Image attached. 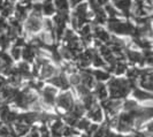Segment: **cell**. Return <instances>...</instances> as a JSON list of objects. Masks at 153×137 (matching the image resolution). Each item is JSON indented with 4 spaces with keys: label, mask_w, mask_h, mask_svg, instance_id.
<instances>
[{
    "label": "cell",
    "mask_w": 153,
    "mask_h": 137,
    "mask_svg": "<svg viewBox=\"0 0 153 137\" xmlns=\"http://www.w3.org/2000/svg\"><path fill=\"white\" fill-rule=\"evenodd\" d=\"M35 48H36V47H33V46L30 45V44L25 46L22 52L23 59L25 61H28V62H32V61H33V58H35V54H36Z\"/></svg>",
    "instance_id": "obj_14"
},
{
    "label": "cell",
    "mask_w": 153,
    "mask_h": 137,
    "mask_svg": "<svg viewBox=\"0 0 153 137\" xmlns=\"http://www.w3.org/2000/svg\"><path fill=\"white\" fill-rule=\"evenodd\" d=\"M14 130L16 131L17 136H24L30 130V126L22 123V122H15L14 123Z\"/></svg>",
    "instance_id": "obj_17"
},
{
    "label": "cell",
    "mask_w": 153,
    "mask_h": 137,
    "mask_svg": "<svg viewBox=\"0 0 153 137\" xmlns=\"http://www.w3.org/2000/svg\"><path fill=\"white\" fill-rule=\"evenodd\" d=\"M116 137H134L132 135H126V136H123V135H116Z\"/></svg>",
    "instance_id": "obj_50"
},
{
    "label": "cell",
    "mask_w": 153,
    "mask_h": 137,
    "mask_svg": "<svg viewBox=\"0 0 153 137\" xmlns=\"http://www.w3.org/2000/svg\"><path fill=\"white\" fill-rule=\"evenodd\" d=\"M40 27H42V23L39 21L38 16L32 14L27 22V29L29 31H38L40 29Z\"/></svg>",
    "instance_id": "obj_10"
},
{
    "label": "cell",
    "mask_w": 153,
    "mask_h": 137,
    "mask_svg": "<svg viewBox=\"0 0 153 137\" xmlns=\"http://www.w3.org/2000/svg\"><path fill=\"white\" fill-rule=\"evenodd\" d=\"M88 116L92 119L94 122H101L102 121V111L98 105H93V106L89 109Z\"/></svg>",
    "instance_id": "obj_8"
},
{
    "label": "cell",
    "mask_w": 153,
    "mask_h": 137,
    "mask_svg": "<svg viewBox=\"0 0 153 137\" xmlns=\"http://www.w3.org/2000/svg\"><path fill=\"white\" fill-rule=\"evenodd\" d=\"M109 86V93L112 99H120L124 98L129 92H130V86L128 83V80L123 78H112L108 83Z\"/></svg>",
    "instance_id": "obj_1"
},
{
    "label": "cell",
    "mask_w": 153,
    "mask_h": 137,
    "mask_svg": "<svg viewBox=\"0 0 153 137\" xmlns=\"http://www.w3.org/2000/svg\"><path fill=\"white\" fill-rule=\"evenodd\" d=\"M90 31H91V28H90V25L89 24H86V25H84L82 29H81V36L82 37H84V36H89V35H91L90 34Z\"/></svg>",
    "instance_id": "obj_39"
},
{
    "label": "cell",
    "mask_w": 153,
    "mask_h": 137,
    "mask_svg": "<svg viewBox=\"0 0 153 137\" xmlns=\"http://www.w3.org/2000/svg\"><path fill=\"white\" fill-rule=\"evenodd\" d=\"M114 5L116 8L122 10L124 16H130L129 9L131 7V0H114Z\"/></svg>",
    "instance_id": "obj_9"
},
{
    "label": "cell",
    "mask_w": 153,
    "mask_h": 137,
    "mask_svg": "<svg viewBox=\"0 0 153 137\" xmlns=\"http://www.w3.org/2000/svg\"><path fill=\"white\" fill-rule=\"evenodd\" d=\"M63 120L66 121V123H68L69 126H75L77 122V119H75L73 115H70L69 113H67L66 115H63Z\"/></svg>",
    "instance_id": "obj_36"
},
{
    "label": "cell",
    "mask_w": 153,
    "mask_h": 137,
    "mask_svg": "<svg viewBox=\"0 0 153 137\" xmlns=\"http://www.w3.org/2000/svg\"><path fill=\"white\" fill-rule=\"evenodd\" d=\"M51 131H52V137H61L62 136V128H63V123L60 120H54L51 122Z\"/></svg>",
    "instance_id": "obj_12"
},
{
    "label": "cell",
    "mask_w": 153,
    "mask_h": 137,
    "mask_svg": "<svg viewBox=\"0 0 153 137\" xmlns=\"http://www.w3.org/2000/svg\"><path fill=\"white\" fill-rule=\"evenodd\" d=\"M22 45H24V39H23V38H17V39H16V43H15L16 47L22 46Z\"/></svg>",
    "instance_id": "obj_45"
},
{
    "label": "cell",
    "mask_w": 153,
    "mask_h": 137,
    "mask_svg": "<svg viewBox=\"0 0 153 137\" xmlns=\"http://www.w3.org/2000/svg\"><path fill=\"white\" fill-rule=\"evenodd\" d=\"M108 29L115 34H120V35H132V32L135 30L134 25L130 22L124 23L120 20L113 19V17H111L108 20Z\"/></svg>",
    "instance_id": "obj_2"
},
{
    "label": "cell",
    "mask_w": 153,
    "mask_h": 137,
    "mask_svg": "<svg viewBox=\"0 0 153 137\" xmlns=\"http://www.w3.org/2000/svg\"><path fill=\"white\" fill-rule=\"evenodd\" d=\"M105 131H106V126H102V127H98V129L96 130L91 136L92 137H104L105 135Z\"/></svg>",
    "instance_id": "obj_37"
},
{
    "label": "cell",
    "mask_w": 153,
    "mask_h": 137,
    "mask_svg": "<svg viewBox=\"0 0 153 137\" xmlns=\"http://www.w3.org/2000/svg\"><path fill=\"white\" fill-rule=\"evenodd\" d=\"M102 107L105 108V111L107 112L108 114L115 115L117 113V111L121 107V101L119 99H111V100H104L101 103Z\"/></svg>",
    "instance_id": "obj_5"
},
{
    "label": "cell",
    "mask_w": 153,
    "mask_h": 137,
    "mask_svg": "<svg viewBox=\"0 0 153 137\" xmlns=\"http://www.w3.org/2000/svg\"><path fill=\"white\" fill-rule=\"evenodd\" d=\"M76 89H77V92H78L79 95H82L83 97L90 93V89H89V88H86V86H85V85H83L82 83H81V84H77V85H76Z\"/></svg>",
    "instance_id": "obj_34"
},
{
    "label": "cell",
    "mask_w": 153,
    "mask_h": 137,
    "mask_svg": "<svg viewBox=\"0 0 153 137\" xmlns=\"http://www.w3.org/2000/svg\"><path fill=\"white\" fill-rule=\"evenodd\" d=\"M85 112V108L83 107V105H79V104H74V106H73V108L69 111V114L73 115L75 119H79L82 115L84 114Z\"/></svg>",
    "instance_id": "obj_18"
},
{
    "label": "cell",
    "mask_w": 153,
    "mask_h": 137,
    "mask_svg": "<svg viewBox=\"0 0 153 137\" xmlns=\"http://www.w3.org/2000/svg\"><path fill=\"white\" fill-rule=\"evenodd\" d=\"M76 130L73 129L71 127H63L62 128V136L65 137H71L74 135H76Z\"/></svg>",
    "instance_id": "obj_33"
},
{
    "label": "cell",
    "mask_w": 153,
    "mask_h": 137,
    "mask_svg": "<svg viewBox=\"0 0 153 137\" xmlns=\"http://www.w3.org/2000/svg\"><path fill=\"white\" fill-rule=\"evenodd\" d=\"M9 112H10V109H9V107L7 105H2L0 107V119H1V121H6Z\"/></svg>",
    "instance_id": "obj_31"
},
{
    "label": "cell",
    "mask_w": 153,
    "mask_h": 137,
    "mask_svg": "<svg viewBox=\"0 0 153 137\" xmlns=\"http://www.w3.org/2000/svg\"><path fill=\"white\" fill-rule=\"evenodd\" d=\"M134 97L140 100H147V99L152 98V95L150 92H145L143 90H139V89H135L134 90Z\"/></svg>",
    "instance_id": "obj_22"
},
{
    "label": "cell",
    "mask_w": 153,
    "mask_h": 137,
    "mask_svg": "<svg viewBox=\"0 0 153 137\" xmlns=\"http://www.w3.org/2000/svg\"><path fill=\"white\" fill-rule=\"evenodd\" d=\"M55 6L59 13H67L69 7L68 0H55Z\"/></svg>",
    "instance_id": "obj_24"
},
{
    "label": "cell",
    "mask_w": 153,
    "mask_h": 137,
    "mask_svg": "<svg viewBox=\"0 0 153 137\" xmlns=\"http://www.w3.org/2000/svg\"><path fill=\"white\" fill-rule=\"evenodd\" d=\"M126 53H127V57H128L129 61L132 62V63H140V65L145 63V60H144L143 55L140 53L135 52V51H131V50H127Z\"/></svg>",
    "instance_id": "obj_11"
},
{
    "label": "cell",
    "mask_w": 153,
    "mask_h": 137,
    "mask_svg": "<svg viewBox=\"0 0 153 137\" xmlns=\"http://www.w3.org/2000/svg\"><path fill=\"white\" fill-rule=\"evenodd\" d=\"M9 45V38L6 35H0V46L2 48H6Z\"/></svg>",
    "instance_id": "obj_38"
},
{
    "label": "cell",
    "mask_w": 153,
    "mask_h": 137,
    "mask_svg": "<svg viewBox=\"0 0 153 137\" xmlns=\"http://www.w3.org/2000/svg\"><path fill=\"white\" fill-rule=\"evenodd\" d=\"M39 136L40 137H52L51 136V133L48 131V129H47V127H46V126H42Z\"/></svg>",
    "instance_id": "obj_40"
},
{
    "label": "cell",
    "mask_w": 153,
    "mask_h": 137,
    "mask_svg": "<svg viewBox=\"0 0 153 137\" xmlns=\"http://www.w3.org/2000/svg\"><path fill=\"white\" fill-rule=\"evenodd\" d=\"M104 137H116V135H115L113 131H111V130H106Z\"/></svg>",
    "instance_id": "obj_46"
},
{
    "label": "cell",
    "mask_w": 153,
    "mask_h": 137,
    "mask_svg": "<svg viewBox=\"0 0 153 137\" xmlns=\"http://www.w3.org/2000/svg\"><path fill=\"white\" fill-rule=\"evenodd\" d=\"M4 86H5V81H4V80H0V90H1Z\"/></svg>",
    "instance_id": "obj_49"
},
{
    "label": "cell",
    "mask_w": 153,
    "mask_h": 137,
    "mask_svg": "<svg viewBox=\"0 0 153 137\" xmlns=\"http://www.w3.org/2000/svg\"><path fill=\"white\" fill-rule=\"evenodd\" d=\"M91 61L93 62V65H94L96 67H102V66L105 65V62H104V61H102V59H101L99 55L97 54V52H96V53H94V55L92 57Z\"/></svg>",
    "instance_id": "obj_35"
},
{
    "label": "cell",
    "mask_w": 153,
    "mask_h": 137,
    "mask_svg": "<svg viewBox=\"0 0 153 137\" xmlns=\"http://www.w3.org/2000/svg\"><path fill=\"white\" fill-rule=\"evenodd\" d=\"M81 77V82L83 85H85L86 88H91L93 83H94V81H93V77L91 75V71H89V70H83L82 71V74L79 75Z\"/></svg>",
    "instance_id": "obj_13"
},
{
    "label": "cell",
    "mask_w": 153,
    "mask_h": 137,
    "mask_svg": "<svg viewBox=\"0 0 153 137\" xmlns=\"http://www.w3.org/2000/svg\"><path fill=\"white\" fill-rule=\"evenodd\" d=\"M88 16H90V14H88V5L86 4H81L78 7H76V9H75V17L76 19L88 20Z\"/></svg>",
    "instance_id": "obj_16"
},
{
    "label": "cell",
    "mask_w": 153,
    "mask_h": 137,
    "mask_svg": "<svg viewBox=\"0 0 153 137\" xmlns=\"http://www.w3.org/2000/svg\"><path fill=\"white\" fill-rule=\"evenodd\" d=\"M56 104L58 106L66 109V111H70L73 106H74V99L71 97L70 92H65L61 93L58 98H56Z\"/></svg>",
    "instance_id": "obj_4"
},
{
    "label": "cell",
    "mask_w": 153,
    "mask_h": 137,
    "mask_svg": "<svg viewBox=\"0 0 153 137\" xmlns=\"http://www.w3.org/2000/svg\"><path fill=\"white\" fill-rule=\"evenodd\" d=\"M6 28H7L6 22H5L2 19H0V29H6Z\"/></svg>",
    "instance_id": "obj_47"
},
{
    "label": "cell",
    "mask_w": 153,
    "mask_h": 137,
    "mask_svg": "<svg viewBox=\"0 0 153 137\" xmlns=\"http://www.w3.org/2000/svg\"><path fill=\"white\" fill-rule=\"evenodd\" d=\"M55 93L56 90L52 86H45L43 90V98L47 105H53L55 101Z\"/></svg>",
    "instance_id": "obj_6"
},
{
    "label": "cell",
    "mask_w": 153,
    "mask_h": 137,
    "mask_svg": "<svg viewBox=\"0 0 153 137\" xmlns=\"http://www.w3.org/2000/svg\"><path fill=\"white\" fill-rule=\"evenodd\" d=\"M42 12H44L46 15H51L54 13V6L51 1H46L45 4L42 5Z\"/></svg>",
    "instance_id": "obj_25"
},
{
    "label": "cell",
    "mask_w": 153,
    "mask_h": 137,
    "mask_svg": "<svg viewBox=\"0 0 153 137\" xmlns=\"http://www.w3.org/2000/svg\"><path fill=\"white\" fill-rule=\"evenodd\" d=\"M94 91H96L97 97L100 99H102V100L107 97V89H106V86H105L102 83L96 84V89H94Z\"/></svg>",
    "instance_id": "obj_20"
},
{
    "label": "cell",
    "mask_w": 153,
    "mask_h": 137,
    "mask_svg": "<svg viewBox=\"0 0 153 137\" xmlns=\"http://www.w3.org/2000/svg\"><path fill=\"white\" fill-rule=\"evenodd\" d=\"M94 97H93V95H91V93H89V95H86V96H84L83 97V107H84L85 109H90L93 105H96L94 104Z\"/></svg>",
    "instance_id": "obj_23"
},
{
    "label": "cell",
    "mask_w": 153,
    "mask_h": 137,
    "mask_svg": "<svg viewBox=\"0 0 153 137\" xmlns=\"http://www.w3.org/2000/svg\"><path fill=\"white\" fill-rule=\"evenodd\" d=\"M134 124H135V120L129 112L120 114L119 118L116 119V128L121 133L130 131L134 128Z\"/></svg>",
    "instance_id": "obj_3"
},
{
    "label": "cell",
    "mask_w": 153,
    "mask_h": 137,
    "mask_svg": "<svg viewBox=\"0 0 153 137\" xmlns=\"http://www.w3.org/2000/svg\"><path fill=\"white\" fill-rule=\"evenodd\" d=\"M2 4H4V0H0V8L2 7Z\"/></svg>",
    "instance_id": "obj_51"
},
{
    "label": "cell",
    "mask_w": 153,
    "mask_h": 137,
    "mask_svg": "<svg viewBox=\"0 0 153 137\" xmlns=\"http://www.w3.org/2000/svg\"><path fill=\"white\" fill-rule=\"evenodd\" d=\"M54 73H55V69H54L52 66H50L48 63H47V65H44V66H42V71H40V76H42V78L51 77Z\"/></svg>",
    "instance_id": "obj_21"
},
{
    "label": "cell",
    "mask_w": 153,
    "mask_h": 137,
    "mask_svg": "<svg viewBox=\"0 0 153 137\" xmlns=\"http://www.w3.org/2000/svg\"><path fill=\"white\" fill-rule=\"evenodd\" d=\"M106 12H107L108 14L111 15V17H113V19L117 15L116 9H114V7H113V6H111V5H107V6H106Z\"/></svg>",
    "instance_id": "obj_41"
},
{
    "label": "cell",
    "mask_w": 153,
    "mask_h": 137,
    "mask_svg": "<svg viewBox=\"0 0 153 137\" xmlns=\"http://www.w3.org/2000/svg\"><path fill=\"white\" fill-rule=\"evenodd\" d=\"M79 82H81V77H79V75L73 74V75L70 76V83H71V84H75V85H77V84H79Z\"/></svg>",
    "instance_id": "obj_43"
},
{
    "label": "cell",
    "mask_w": 153,
    "mask_h": 137,
    "mask_svg": "<svg viewBox=\"0 0 153 137\" xmlns=\"http://www.w3.org/2000/svg\"><path fill=\"white\" fill-rule=\"evenodd\" d=\"M93 34H94V36L99 39V40H101V42H106V43H108L109 39H111V36L108 35L107 31H105L104 29L99 28V27H94Z\"/></svg>",
    "instance_id": "obj_15"
},
{
    "label": "cell",
    "mask_w": 153,
    "mask_h": 137,
    "mask_svg": "<svg viewBox=\"0 0 153 137\" xmlns=\"http://www.w3.org/2000/svg\"><path fill=\"white\" fill-rule=\"evenodd\" d=\"M0 105H1V98H0Z\"/></svg>",
    "instance_id": "obj_52"
},
{
    "label": "cell",
    "mask_w": 153,
    "mask_h": 137,
    "mask_svg": "<svg viewBox=\"0 0 153 137\" xmlns=\"http://www.w3.org/2000/svg\"><path fill=\"white\" fill-rule=\"evenodd\" d=\"M91 123L89 122V120H86V119H78L76 122V126L77 129L79 130H86L88 128H89V126H90Z\"/></svg>",
    "instance_id": "obj_28"
},
{
    "label": "cell",
    "mask_w": 153,
    "mask_h": 137,
    "mask_svg": "<svg viewBox=\"0 0 153 137\" xmlns=\"http://www.w3.org/2000/svg\"><path fill=\"white\" fill-rule=\"evenodd\" d=\"M1 10H2V15L8 16L9 14H10V12L13 10V5H12L9 1H6V2H4V4H2Z\"/></svg>",
    "instance_id": "obj_30"
},
{
    "label": "cell",
    "mask_w": 153,
    "mask_h": 137,
    "mask_svg": "<svg viewBox=\"0 0 153 137\" xmlns=\"http://www.w3.org/2000/svg\"><path fill=\"white\" fill-rule=\"evenodd\" d=\"M123 107H124V109L127 112H132V111H135V109L138 108L137 103L134 101V100H126L124 104H123Z\"/></svg>",
    "instance_id": "obj_27"
},
{
    "label": "cell",
    "mask_w": 153,
    "mask_h": 137,
    "mask_svg": "<svg viewBox=\"0 0 153 137\" xmlns=\"http://www.w3.org/2000/svg\"><path fill=\"white\" fill-rule=\"evenodd\" d=\"M81 1H83V0H70V5L71 6H76L77 4H79Z\"/></svg>",
    "instance_id": "obj_48"
},
{
    "label": "cell",
    "mask_w": 153,
    "mask_h": 137,
    "mask_svg": "<svg viewBox=\"0 0 153 137\" xmlns=\"http://www.w3.org/2000/svg\"><path fill=\"white\" fill-rule=\"evenodd\" d=\"M127 70V65L122 62V61H116L115 63V68H114V73L116 75H121L124 71Z\"/></svg>",
    "instance_id": "obj_26"
},
{
    "label": "cell",
    "mask_w": 153,
    "mask_h": 137,
    "mask_svg": "<svg viewBox=\"0 0 153 137\" xmlns=\"http://www.w3.org/2000/svg\"><path fill=\"white\" fill-rule=\"evenodd\" d=\"M48 82L52 83L53 85H55V86H58V88H61L63 90H67L69 86L68 80L66 78V76H65L63 74L58 75V76H54L53 78H51Z\"/></svg>",
    "instance_id": "obj_7"
},
{
    "label": "cell",
    "mask_w": 153,
    "mask_h": 137,
    "mask_svg": "<svg viewBox=\"0 0 153 137\" xmlns=\"http://www.w3.org/2000/svg\"><path fill=\"white\" fill-rule=\"evenodd\" d=\"M92 74H93V76L96 77L97 80H99V81H105V80H108V78H109V74L106 73V71L94 70V71H92Z\"/></svg>",
    "instance_id": "obj_29"
},
{
    "label": "cell",
    "mask_w": 153,
    "mask_h": 137,
    "mask_svg": "<svg viewBox=\"0 0 153 137\" xmlns=\"http://www.w3.org/2000/svg\"><path fill=\"white\" fill-rule=\"evenodd\" d=\"M12 55H13V58L14 59H19L20 57H21V50L19 48V47H16V46H14L13 47V50H12Z\"/></svg>",
    "instance_id": "obj_42"
},
{
    "label": "cell",
    "mask_w": 153,
    "mask_h": 137,
    "mask_svg": "<svg viewBox=\"0 0 153 137\" xmlns=\"http://www.w3.org/2000/svg\"><path fill=\"white\" fill-rule=\"evenodd\" d=\"M25 15H27V8L24 7V6L19 5L16 7V16H17V19L19 20H24Z\"/></svg>",
    "instance_id": "obj_32"
},
{
    "label": "cell",
    "mask_w": 153,
    "mask_h": 137,
    "mask_svg": "<svg viewBox=\"0 0 153 137\" xmlns=\"http://www.w3.org/2000/svg\"><path fill=\"white\" fill-rule=\"evenodd\" d=\"M97 129H98V124H97V123L90 124V126H89V128L86 129V131H88V135H89V136H91L92 134H93V133H94Z\"/></svg>",
    "instance_id": "obj_44"
},
{
    "label": "cell",
    "mask_w": 153,
    "mask_h": 137,
    "mask_svg": "<svg viewBox=\"0 0 153 137\" xmlns=\"http://www.w3.org/2000/svg\"><path fill=\"white\" fill-rule=\"evenodd\" d=\"M16 70H17V74H19V76L20 77H27V78H28V77L31 76L29 66H28V63H25V62L20 63L19 67L16 68Z\"/></svg>",
    "instance_id": "obj_19"
},
{
    "label": "cell",
    "mask_w": 153,
    "mask_h": 137,
    "mask_svg": "<svg viewBox=\"0 0 153 137\" xmlns=\"http://www.w3.org/2000/svg\"><path fill=\"white\" fill-rule=\"evenodd\" d=\"M71 137H77V136H71Z\"/></svg>",
    "instance_id": "obj_53"
}]
</instances>
